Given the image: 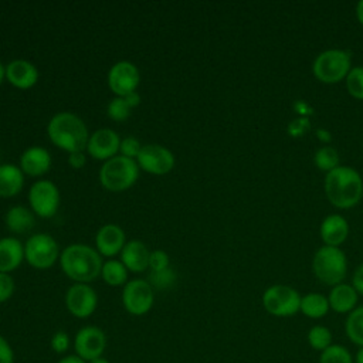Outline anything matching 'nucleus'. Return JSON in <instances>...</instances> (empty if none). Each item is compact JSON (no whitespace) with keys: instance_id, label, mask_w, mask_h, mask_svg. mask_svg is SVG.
I'll use <instances>...</instances> for the list:
<instances>
[{"instance_id":"22","label":"nucleus","mask_w":363,"mask_h":363,"mask_svg":"<svg viewBox=\"0 0 363 363\" xmlns=\"http://www.w3.org/2000/svg\"><path fill=\"white\" fill-rule=\"evenodd\" d=\"M24 259V245L14 237L0 238V272L9 274Z\"/></svg>"},{"instance_id":"42","label":"nucleus","mask_w":363,"mask_h":363,"mask_svg":"<svg viewBox=\"0 0 363 363\" xmlns=\"http://www.w3.org/2000/svg\"><path fill=\"white\" fill-rule=\"evenodd\" d=\"M123 99H125V102L128 104V106L130 108V109H133V108H136L139 104H140V95L135 91V92H130V94H128V95H125V96H122Z\"/></svg>"},{"instance_id":"6","label":"nucleus","mask_w":363,"mask_h":363,"mask_svg":"<svg viewBox=\"0 0 363 363\" xmlns=\"http://www.w3.org/2000/svg\"><path fill=\"white\" fill-rule=\"evenodd\" d=\"M352 68L350 51L329 48L316 55L312 64L315 78L323 84H337L345 79Z\"/></svg>"},{"instance_id":"34","label":"nucleus","mask_w":363,"mask_h":363,"mask_svg":"<svg viewBox=\"0 0 363 363\" xmlns=\"http://www.w3.org/2000/svg\"><path fill=\"white\" fill-rule=\"evenodd\" d=\"M143 145H140V142L135 138V136H126L123 139H121V146H119V155L125 156L128 159H133L136 160V157L139 156V152L142 149Z\"/></svg>"},{"instance_id":"39","label":"nucleus","mask_w":363,"mask_h":363,"mask_svg":"<svg viewBox=\"0 0 363 363\" xmlns=\"http://www.w3.org/2000/svg\"><path fill=\"white\" fill-rule=\"evenodd\" d=\"M352 286L356 289L359 295H363V262L353 272Z\"/></svg>"},{"instance_id":"43","label":"nucleus","mask_w":363,"mask_h":363,"mask_svg":"<svg viewBox=\"0 0 363 363\" xmlns=\"http://www.w3.org/2000/svg\"><path fill=\"white\" fill-rule=\"evenodd\" d=\"M57 363H86L85 360H82L79 356L77 354H68V356H64L61 357Z\"/></svg>"},{"instance_id":"40","label":"nucleus","mask_w":363,"mask_h":363,"mask_svg":"<svg viewBox=\"0 0 363 363\" xmlns=\"http://www.w3.org/2000/svg\"><path fill=\"white\" fill-rule=\"evenodd\" d=\"M68 163L72 169H82L86 163V157L84 155V152H74V153H69L68 155Z\"/></svg>"},{"instance_id":"8","label":"nucleus","mask_w":363,"mask_h":363,"mask_svg":"<svg viewBox=\"0 0 363 363\" xmlns=\"http://www.w3.org/2000/svg\"><path fill=\"white\" fill-rule=\"evenodd\" d=\"M60 258V248L52 235L47 233L33 234L24 245V259L37 269H47Z\"/></svg>"},{"instance_id":"26","label":"nucleus","mask_w":363,"mask_h":363,"mask_svg":"<svg viewBox=\"0 0 363 363\" xmlns=\"http://www.w3.org/2000/svg\"><path fill=\"white\" fill-rule=\"evenodd\" d=\"M101 277L109 286H125L128 282V269L119 259H109L104 262Z\"/></svg>"},{"instance_id":"24","label":"nucleus","mask_w":363,"mask_h":363,"mask_svg":"<svg viewBox=\"0 0 363 363\" xmlns=\"http://www.w3.org/2000/svg\"><path fill=\"white\" fill-rule=\"evenodd\" d=\"M7 228L16 234H24L34 228L35 217L31 210L24 206H13L4 216Z\"/></svg>"},{"instance_id":"37","label":"nucleus","mask_w":363,"mask_h":363,"mask_svg":"<svg viewBox=\"0 0 363 363\" xmlns=\"http://www.w3.org/2000/svg\"><path fill=\"white\" fill-rule=\"evenodd\" d=\"M16 289V284L14 279L10 274H4L0 272V303L9 301Z\"/></svg>"},{"instance_id":"33","label":"nucleus","mask_w":363,"mask_h":363,"mask_svg":"<svg viewBox=\"0 0 363 363\" xmlns=\"http://www.w3.org/2000/svg\"><path fill=\"white\" fill-rule=\"evenodd\" d=\"M106 115L115 122H123L130 115V108L122 96H115L106 106Z\"/></svg>"},{"instance_id":"46","label":"nucleus","mask_w":363,"mask_h":363,"mask_svg":"<svg viewBox=\"0 0 363 363\" xmlns=\"http://www.w3.org/2000/svg\"><path fill=\"white\" fill-rule=\"evenodd\" d=\"M86 363H111L108 359H105L104 356L102 357H98V359H94L91 362H86Z\"/></svg>"},{"instance_id":"47","label":"nucleus","mask_w":363,"mask_h":363,"mask_svg":"<svg viewBox=\"0 0 363 363\" xmlns=\"http://www.w3.org/2000/svg\"><path fill=\"white\" fill-rule=\"evenodd\" d=\"M4 77H6V67H4V65L0 62V84L3 82Z\"/></svg>"},{"instance_id":"21","label":"nucleus","mask_w":363,"mask_h":363,"mask_svg":"<svg viewBox=\"0 0 363 363\" xmlns=\"http://www.w3.org/2000/svg\"><path fill=\"white\" fill-rule=\"evenodd\" d=\"M359 294L350 284H337L332 286L328 301L332 311L336 313H350L357 305Z\"/></svg>"},{"instance_id":"41","label":"nucleus","mask_w":363,"mask_h":363,"mask_svg":"<svg viewBox=\"0 0 363 363\" xmlns=\"http://www.w3.org/2000/svg\"><path fill=\"white\" fill-rule=\"evenodd\" d=\"M292 128H295V129L291 130L289 133H291L292 136H301V135L309 128V121L305 119V118H299V119L294 121V122L289 125L288 129H292Z\"/></svg>"},{"instance_id":"1","label":"nucleus","mask_w":363,"mask_h":363,"mask_svg":"<svg viewBox=\"0 0 363 363\" xmlns=\"http://www.w3.org/2000/svg\"><path fill=\"white\" fill-rule=\"evenodd\" d=\"M325 194L330 204L346 210L354 207L363 197V180L350 166L339 164L325 176Z\"/></svg>"},{"instance_id":"14","label":"nucleus","mask_w":363,"mask_h":363,"mask_svg":"<svg viewBox=\"0 0 363 363\" xmlns=\"http://www.w3.org/2000/svg\"><path fill=\"white\" fill-rule=\"evenodd\" d=\"M140 82L138 67L130 61L115 62L108 72V85L116 96H125L135 92Z\"/></svg>"},{"instance_id":"4","label":"nucleus","mask_w":363,"mask_h":363,"mask_svg":"<svg viewBox=\"0 0 363 363\" xmlns=\"http://www.w3.org/2000/svg\"><path fill=\"white\" fill-rule=\"evenodd\" d=\"M139 170L136 160L116 155L115 157L104 162L99 170V182L108 191H123L136 183Z\"/></svg>"},{"instance_id":"31","label":"nucleus","mask_w":363,"mask_h":363,"mask_svg":"<svg viewBox=\"0 0 363 363\" xmlns=\"http://www.w3.org/2000/svg\"><path fill=\"white\" fill-rule=\"evenodd\" d=\"M176 279H177V274L172 267H167L159 271H150L147 277V282L152 285V288H156V289H169L176 284Z\"/></svg>"},{"instance_id":"29","label":"nucleus","mask_w":363,"mask_h":363,"mask_svg":"<svg viewBox=\"0 0 363 363\" xmlns=\"http://www.w3.org/2000/svg\"><path fill=\"white\" fill-rule=\"evenodd\" d=\"M306 339L309 346L313 350H318L322 353L325 349H328L332 345V332L323 325H315L309 329Z\"/></svg>"},{"instance_id":"35","label":"nucleus","mask_w":363,"mask_h":363,"mask_svg":"<svg viewBox=\"0 0 363 363\" xmlns=\"http://www.w3.org/2000/svg\"><path fill=\"white\" fill-rule=\"evenodd\" d=\"M50 346L51 349L57 353V354H62L65 353L69 346H71V339H69V335L64 330H58L52 335L51 340H50Z\"/></svg>"},{"instance_id":"18","label":"nucleus","mask_w":363,"mask_h":363,"mask_svg":"<svg viewBox=\"0 0 363 363\" xmlns=\"http://www.w3.org/2000/svg\"><path fill=\"white\" fill-rule=\"evenodd\" d=\"M51 167V155L41 146H31L26 149L20 157V169L24 174L38 177L47 173Z\"/></svg>"},{"instance_id":"13","label":"nucleus","mask_w":363,"mask_h":363,"mask_svg":"<svg viewBox=\"0 0 363 363\" xmlns=\"http://www.w3.org/2000/svg\"><path fill=\"white\" fill-rule=\"evenodd\" d=\"M65 305L72 316L85 319L95 312L98 295L88 284H74L65 294Z\"/></svg>"},{"instance_id":"2","label":"nucleus","mask_w":363,"mask_h":363,"mask_svg":"<svg viewBox=\"0 0 363 363\" xmlns=\"http://www.w3.org/2000/svg\"><path fill=\"white\" fill-rule=\"evenodd\" d=\"M60 265L64 274L77 284H89L101 275V254L85 244H71L60 255Z\"/></svg>"},{"instance_id":"12","label":"nucleus","mask_w":363,"mask_h":363,"mask_svg":"<svg viewBox=\"0 0 363 363\" xmlns=\"http://www.w3.org/2000/svg\"><path fill=\"white\" fill-rule=\"evenodd\" d=\"M106 335L98 326H84L74 337V350L85 362L102 357L106 349Z\"/></svg>"},{"instance_id":"7","label":"nucleus","mask_w":363,"mask_h":363,"mask_svg":"<svg viewBox=\"0 0 363 363\" xmlns=\"http://www.w3.org/2000/svg\"><path fill=\"white\" fill-rule=\"evenodd\" d=\"M262 306L272 316L288 318L299 312L301 295L289 285L275 284L264 291Z\"/></svg>"},{"instance_id":"11","label":"nucleus","mask_w":363,"mask_h":363,"mask_svg":"<svg viewBox=\"0 0 363 363\" xmlns=\"http://www.w3.org/2000/svg\"><path fill=\"white\" fill-rule=\"evenodd\" d=\"M136 163L143 172L162 176L174 167L176 159L167 147L157 143H147L142 146L139 156L136 157Z\"/></svg>"},{"instance_id":"25","label":"nucleus","mask_w":363,"mask_h":363,"mask_svg":"<svg viewBox=\"0 0 363 363\" xmlns=\"http://www.w3.org/2000/svg\"><path fill=\"white\" fill-rule=\"evenodd\" d=\"M329 301L328 296L319 294V292H309L303 296H301V308L299 311L311 318V319H320L329 312Z\"/></svg>"},{"instance_id":"15","label":"nucleus","mask_w":363,"mask_h":363,"mask_svg":"<svg viewBox=\"0 0 363 363\" xmlns=\"http://www.w3.org/2000/svg\"><path fill=\"white\" fill-rule=\"evenodd\" d=\"M119 135L109 128H102L89 135L86 150L91 157L106 162L119 153Z\"/></svg>"},{"instance_id":"36","label":"nucleus","mask_w":363,"mask_h":363,"mask_svg":"<svg viewBox=\"0 0 363 363\" xmlns=\"http://www.w3.org/2000/svg\"><path fill=\"white\" fill-rule=\"evenodd\" d=\"M170 267V259L169 255L163 250H155L150 251L149 257V269L150 271H159Z\"/></svg>"},{"instance_id":"28","label":"nucleus","mask_w":363,"mask_h":363,"mask_svg":"<svg viewBox=\"0 0 363 363\" xmlns=\"http://www.w3.org/2000/svg\"><path fill=\"white\" fill-rule=\"evenodd\" d=\"M313 163L323 172H330L339 166V153L335 147L326 145L319 147L313 155Z\"/></svg>"},{"instance_id":"16","label":"nucleus","mask_w":363,"mask_h":363,"mask_svg":"<svg viewBox=\"0 0 363 363\" xmlns=\"http://www.w3.org/2000/svg\"><path fill=\"white\" fill-rule=\"evenodd\" d=\"M125 233L118 224L102 225L95 237L96 251L105 257H113L119 254L125 247Z\"/></svg>"},{"instance_id":"3","label":"nucleus","mask_w":363,"mask_h":363,"mask_svg":"<svg viewBox=\"0 0 363 363\" xmlns=\"http://www.w3.org/2000/svg\"><path fill=\"white\" fill-rule=\"evenodd\" d=\"M47 135L57 147L68 152V155L84 152L89 139L85 122L72 112L55 113L47 125Z\"/></svg>"},{"instance_id":"5","label":"nucleus","mask_w":363,"mask_h":363,"mask_svg":"<svg viewBox=\"0 0 363 363\" xmlns=\"http://www.w3.org/2000/svg\"><path fill=\"white\" fill-rule=\"evenodd\" d=\"M315 277L330 286L342 284L347 272V259L339 247L322 245L316 250L312 259Z\"/></svg>"},{"instance_id":"20","label":"nucleus","mask_w":363,"mask_h":363,"mask_svg":"<svg viewBox=\"0 0 363 363\" xmlns=\"http://www.w3.org/2000/svg\"><path fill=\"white\" fill-rule=\"evenodd\" d=\"M149 248L139 240H130L121 251V262L128 271L139 274L149 268Z\"/></svg>"},{"instance_id":"32","label":"nucleus","mask_w":363,"mask_h":363,"mask_svg":"<svg viewBox=\"0 0 363 363\" xmlns=\"http://www.w3.org/2000/svg\"><path fill=\"white\" fill-rule=\"evenodd\" d=\"M345 81H346L347 92L353 98L363 101V67L360 65L352 67Z\"/></svg>"},{"instance_id":"17","label":"nucleus","mask_w":363,"mask_h":363,"mask_svg":"<svg viewBox=\"0 0 363 363\" xmlns=\"http://www.w3.org/2000/svg\"><path fill=\"white\" fill-rule=\"evenodd\" d=\"M6 79L16 88L28 89L37 84L38 69L27 60H13L6 67Z\"/></svg>"},{"instance_id":"27","label":"nucleus","mask_w":363,"mask_h":363,"mask_svg":"<svg viewBox=\"0 0 363 363\" xmlns=\"http://www.w3.org/2000/svg\"><path fill=\"white\" fill-rule=\"evenodd\" d=\"M345 332L352 343L363 347V305L356 306L350 313H347Z\"/></svg>"},{"instance_id":"30","label":"nucleus","mask_w":363,"mask_h":363,"mask_svg":"<svg viewBox=\"0 0 363 363\" xmlns=\"http://www.w3.org/2000/svg\"><path fill=\"white\" fill-rule=\"evenodd\" d=\"M319 363H354V359L345 346L332 343L320 353Z\"/></svg>"},{"instance_id":"10","label":"nucleus","mask_w":363,"mask_h":363,"mask_svg":"<svg viewBox=\"0 0 363 363\" xmlns=\"http://www.w3.org/2000/svg\"><path fill=\"white\" fill-rule=\"evenodd\" d=\"M153 302V288L146 279H130L122 289V303L130 315H146L152 309Z\"/></svg>"},{"instance_id":"19","label":"nucleus","mask_w":363,"mask_h":363,"mask_svg":"<svg viewBox=\"0 0 363 363\" xmlns=\"http://www.w3.org/2000/svg\"><path fill=\"white\" fill-rule=\"evenodd\" d=\"M319 234L323 245L339 247L349 235V224L340 214H329L322 220Z\"/></svg>"},{"instance_id":"38","label":"nucleus","mask_w":363,"mask_h":363,"mask_svg":"<svg viewBox=\"0 0 363 363\" xmlns=\"http://www.w3.org/2000/svg\"><path fill=\"white\" fill-rule=\"evenodd\" d=\"M0 363H14L13 347L1 335H0Z\"/></svg>"},{"instance_id":"44","label":"nucleus","mask_w":363,"mask_h":363,"mask_svg":"<svg viewBox=\"0 0 363 363\" xmlns=\"http://www.w3.org/2000/svg\"><path fill=\"white\" fill-rule=\"evenodd\" d=\"M356 17H357L359 23L363 26V0H360V1L356 4Z\"/></svg>"},{"instance_id":"9","label":"nucleus","mask_w":363,"mask_h":363,"mask_svg":"<svg viewBox=\"0 0 363 363\" xmlns=\"http://www.w3.org/2000/svg\"><path fill=\"white\" fill-rule=\"evenodd\" d=\"M60 190L51 180H38L28 190V203L31 211L41 218L55 216L60 207Z\"/></svg>"},{"instance_id":"23","label":"nucleus","mask_w":363,"mask_h":363,"mask_svg":"<svg viewBox=\"0 0 363 363\" xmlns=\"http://www.w3.org/2000/svg\"><path fill=\"white\" fill-rule=\"evenodd\" d=\"M24 186V173L11 163L0 164V197L10 199L21 191Z\"/></svg>"},{"instance_id":"45","label":"nucleus","mask_w":363,"mask_h":363,"mask_svg":"<svg viewBox=\"0 0 363 363\" xmlns=\"http://www.w3.org/2000/svg\"><path fill=\"white\" fill-rule=\"evenodd\" d=\"M354 363H363V347H359V350L354 356Z\"/></svg>"}]
</instances>
